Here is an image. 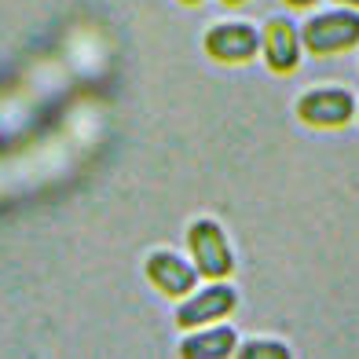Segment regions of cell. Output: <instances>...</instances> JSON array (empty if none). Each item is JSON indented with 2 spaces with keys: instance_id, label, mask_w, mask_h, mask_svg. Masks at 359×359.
<instances>
[{
  "instance_id": "30bf717a",
  "label": "cell",
  "mask_w": 359,
  "mask_h": 359,
  "mask_svg": "<svg viewBox=\"0 0 359 359\" xmlns=\"http://www.w3.org/2000/svg\"><path fill=\"white\" fill-rule=\"evenodd\" d=\"M290 8H308V4H316V0H286Z\"/></svg>"
},
{
  "instance_id": "3957f363",
  "label": "cell",
  "mask_w": 359,
  "mask_h": 359,
  "mask_svg": "<svg viewBox=\"0 0 359 359\" xmlns=\"http://www.w3.org/2000/svg\"><path fill=\"white\" fill-rule=\"evenodd\" d=\"M205 55L224 67H246L260 48V34L250 22H217L202 41Z\"/></svg>"
},
{
  "instance_id": "7a4b0ae2",
  "label": "cell",
  "mask_w": 359,
  "mask_h": 359,
  "mask_svg": "<svg viewBox=\"0 0 359 359\" xmlns=\"http://www.w3.org/2000/svg\"><path fill=\"white\" fill-rule=\"evenodd\" d=\"M301 44L312 55H341L359 44V15L352 11H326L316 15L312 22L301 29Z\"/></svg>"
},
{
  "instance_id": "277c9868",
  "label": "cell",
  "mask_w": 359,
  "mask_h": 359,
  "mask_svg": "<svg viewBox=\"0 0 359 359\" xmlns=\"http://www.w3.org/2000/svg\"><path fill=\"white\" fill-rule=\"evenodd\" d=\"M355 114V100L345 88H312L297 100V118L312 128H341Z\"/></svg>"
},
{
  "instance_id": "52a82bcc",
  "label": "cell",
  "mask_w": 359,
  "mask_h": 359,
  "mask_svg": "<svg viewBox=\"0 0 359 359\" xmlns=\"http://www.w3.org/2000/svg\"><path fill=\"white\" fill-rule=\"evenodd\" d=\"M260 44H264V62L271 74L286 77L301 67V34L293 29L290 19H268Z\"/></svg>"
},
{
  "instance_id": "4fadbf2b",
  "label": "cell",
  "mask_w": 359,
  "mask_h": 359,
  "mask_svg": "<svg viewBox=\"0 0 359 359\" xmlns=\"http://www.w3.org/2000/svg\"><path fill=\"white\" fill-rule=\"evenodd\" d=\"M337 4H348V8H359V0H337Z\"/></svg>"
},
{
  "instance_id": "8fae6325",
  "label": "cell",
  "mask_w": 359,
  "mask_h": 359,
  "mask_svg": "<svg viewBox=\"0 0 359 359\" xmlns=\"http://www.w3.org/2000/svg\"><path fill=\"white\" fill-rule=\"evenodd\" d=\"M220 4H227V8H238V4H246V0H220Z\"/></svg>"
},
{
  "instance_id": "6da1fadb",
  "label": "cell",
  "mask_w": 359,
  "mask_h": 359,
  "mask_svg": "<svg viewBox=\"0 0 359 359\" xmlns=\"http://www.w3.org/2000/svg\"><path fill=\"white\" fill-rule=\"evenodd\" d=\"M187 250H191V264L198 268L202 279H213L224 283L227 275L235 271V253H231V242H227L224 227L217 220H194L187 227Z\"/></svg>"
},
{
  "instance_id": "5b68a950",
  "label": "cell",
  "mask_w": 359,
  "mask_h": 359,
  "mask_svg": "<svg viewBox=\"0 0 359 359\" xmlns=\"http://www.w3.org/2000/svg\"><path fill=\"white\" fill-rule=\"evenodd\" d=\"M238 293L231 286H205L202 293H187L184 304L176 308V326L180 330H198V326L220 323L235 312Z\"/></svg>"
},
{
  "instance_id": "9c48e42d",
  "label": "cell",
  "mask_w": 359,
  "mask_h": 359,
  "mask_svg": "<svg viewBox=\"0 0 359 359\" xmlns=\"http://www.w3.org/2000/svg\"><path fill=\"white\" fill-rule=\"evenodd\" d=\"M290 348L283 341H268V337H253L238 348V359H286Z\"/></svg>"
},
{
  "instance_id": "7c38bea8",
  "label": "cell",
  "mask_w": 359,
  "mask_h": 359,
  "mask_svg": "<svg viewBox=\"0 0 359 359\" xmlns=\"http://www.w3.org/2000/svg\"><path fill=\"white\" fill-rule=\"evenodd\" d=\"M180 4H184V8H198L202 0H180Z\"/></svg>"
},
{
  "instance_id": "ba28073f",
  "label": "cell",
  "mask_w": 359,
  "mask_h": 359,
  "mask_svg": "<svg viewBox=\"0 0 359 359\" xmlns=\"http://www.w3.org/2000/svg\"><path fill=\"white\" fill-rule=\"evenodd\" d=\"M235 348H238V337H235L231 326H213V330L184 337L180 355H187V359H227V355H235Z\"/></svg>"
},
{
  "instance_id": "8992f818",
  "label": "cell",
  "mask_w": 359,
  "mask_h": 359,
  "mask_svg": "<svg viewBox=\"0 0 359 359\" xmlns=\"http://www.w3.org/2000/svg\"><path fill=\"white\" fill-rule=\"evenodd\" d=\"M143 271H147V279H151V286L161 293V297H187V293L194 290V283H198V268L187 264L180 253L172 250H154V253H147L143 260Z\"/></svg>"
}]
</instances>
